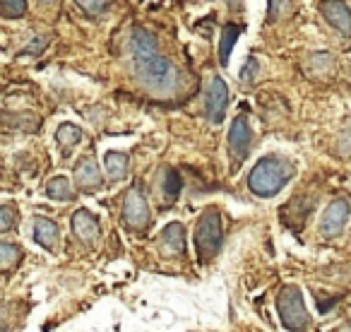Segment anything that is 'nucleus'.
I'll use <instances>...</instances> for the list:
<instances>
[{"label": "nucleus", "mask_w": 351, "mask_h": 332, "mask_svg": "<svg viewBox=\"0 0 351 332\" xmlns=\"http://www.w3.org/2000/svg\"><path fill=\"white\" fill-rule=\"evenodd\" d=\"M296 169L289 159L279 154L263 156L258 164L253 166V171L248 176V188L258 198H274L289 181L293 178Z\"/></svg>", "instance_id": "obj_1"}, {"label": "nucleus", "mask_w": 351, "mask_h": 332, "mask_svg": "<svg viewBox=\"0 0 351 332\" xmlns=\"http://www.w3.org/2000/svg\"><path fill=\"white\" fill-rule=\"evenodd\" d=\"M137 63V78L149 92L156 94H171L178 87V70L173 68L169 58L164 56H152L145 60H135Z\"/></svg>", "instance_id": "obj_2"}, {"label": "nucleus", "mask_w": 351, "mask_h": 332, "mask_svg": "<svg viewBox=\"0 0 351 332\" xmlns=\"http://www.w3.org/2000/svg\"><path fill=\"white\" fill-rule=\"evenodd\" d=\"M221 244H224V226H221V217L215 207L202 212L200 222L195 229V250L197 260L202 265L210 263L217 253H219Z\"/></svg>", "instance_id": "obj_3"}, {"label": "nucleus", "mask_w": 351, "mask_h": 332, "mask_svg": "<svg viewBox=\"0 0 351 332\" xmlns=\"http://www.w3.org/2000/svg\"><path fill=\"white\" fill-rule=\"evenodd\" d=\"M277 311L287 330H308L311 327V313L303 303V294L298 287H284L279 292Z\"/></svg>", "instance_id": "obj_4"}, {"label": "nucleus", "mask_w": 351, "mask_h": 332, "mask_svg": "<svg viewBox=\"0 0 351 332\" xmlns=\"http://www.w3.org/2000/svg\"><path fill=\"white\" fill-rule=\"evenodd\" d=\"M123 224L130 231H145L149 226V205L137 183L128 188L123 198Z\"/></svg>", "instance_id": "obj_5"}, {"label": "nucleus", "mask_w": 351, "mask_h": 332, "mask_svg": "<svg viewBox=\"0 0 351 332\" xmlns=\"http://www.w3.org/2000/svg\"><path fill=\"white\" fill-rule=\"evenodd\" d=\"M250 145H253V128H250V121L241 113V116L234 118L231 123V132H229V156L231 164L239 166L245 161L250 152Z\"/></svg>", "instance_id": "obj_6"}, {"label": "nucleus", "mask_w": 351, "mask_h": 332, "mask_svg": "<svg viewBox=\"0 0 351 332\" xmlns=\"http://www.w3.org/2000/svg\"><path fill=\"white\" fill-rule=\"evenodd\" d=\"M226 106H229V87H226V82L219 75H215L210 80V87H207V104H205L207 121L219 126L226 116Z\"/></svg>", "instance_id": "obj_7"}, {"label": "nucleus", "mask_w": 351, "mask_h": 332, "mask_svg": "<svg viewBox=\"0 0 351 332\" xmlns=\"http://www.w3.org/2000/svg\"><path fill=\"white\" fill-rule=\"evenodd\" d=\"M349 217H351V202L346 200V198H337V200L327 207L325 217H322V236L337 239V236L344 231Z\"/></svg>", "instance_id": "obj_8"}, {"label": "nucleus", "mask_w": 351, "mask_h": 332, "mask_svg": "<svg viewBox=\"0 0 351 332\" xmlns=\"http://www.w3.org/2000/svg\"><path fill=\"white\" fill-rule=\"evenodd\" d=\"M159 250L164 258H178L186 253V226L181 222H171L159 234Z\"/></svg>", "instance_id": "obj_9"}, {"label": "nucleus", "mask_w": 351, "mask_h": 332, "mask_svg": "<svg viewBox=\"0 0 351 332\" xmlns=\"http://www.w3.org/2000/svg\"><path fill=\"white\" fill-rule=\"evenodd\" d=\"M320 15L327 20V25L335 27L339 34L351 36V10L344 0H322Z\"/></svg>", "instance_id": "obj_10"}, {"label": "nucleus", "mask_w": 351, "mask_h": 332, "mask_svg": "<svg viewBox=\"0 0 351 332\" xmlns=\"http://www.w3.org/2000/svg\"><path fill=\"white\" fill-rule=\"evenodd\" d=\"M75 186L80 191H99L104 186V176H101V169H99L97 159L94 156H82L75 166Z\"/></svg>", "instance_id": "obj_11"}, {"label": "nucleus", "mask_w": 351, "mask_h": 332, "mask_svg": "<svg viewBox=\"0 0 351 332\" xmlns=\"http://www.w3.org/2000/svg\"><path fill=\"white\" fill-rule=\"evenodd\" d=\"M34 241L44 246L49 253H56L60 244V229L49 217H34Z\"/></svg>", "instance_id": "obj_12"}, {"label": "nucleus", "mask_w": 351, "mask_h": 332, "mask_svg": "<svg viewBox=\"0 0 351 332\" xmlns=\"http://www.w3.org/2000/svg\"><path fill=\"white\" fill-rule=\"evenodd\" d=\"M130 46H132V56L135 60H145L156 56L159 51V41L152 32H147L145 27H132V34H130Z\"/></svg>", "instance_id": "obj_13"}, {"label": "nucleus", "mask_w": 351, "mask_h": 332, "mask_svg": "<svg viewBox=\"0 0 351 332\" xmlns=\"http://www.w3.org/2000/svg\"><path fill=\"white\" fill-rule=\"evenodd\" d=\"M73 231L82 244H94L99 239V220L89 210H77L73 215Z\"/></svg>", "instance_id": "obj_14"}, {"label": "nucleus", "mask_w": 351, "mask_h": 332, "mask_svg": "<svg viewBox=\"0 0 351 332\" xmlns=\"http://www.w3.org/2000/svg\"><path fill=\"white\" fill-rule=\"evenodd\" d=\"M128 164H130V159L125 152H108L104 156V169H106L111 181H123L128 176Z\"/></svg>", "instance_id": "obj_15"}, {"label": "nucleus", "mask_w": 351, "mask_h": 332, "mask_svg": "<svg viewBox=\"0 0 351 332\" xmlns=\"http://www.w3.org/2000/svg\"><path fill=\"white\" fill-rule=\"evenodd\" d=\"M80 140H82V130H80L77 126H73V123H63V126H58V130H56V142H58L60 152H63L65 156L77 147Z\"/></svg>", "instance_id": "obj_16"}, {"label": "nucleus", "mask_w": 351, "mask_h": 332, "mask_svg": "<svg viewBox=\"0 0 351 332\" xmlns=\"http://www.w3.org/2000/svg\"><path fill=\"white\" fill-rule=\"evenodd\" d=\"M46 195H49L51 200L70 202L75 198V188H73V183H70V178L56 176V178H51V181L46 183Z\"/></svg>", "instance_id": "obj_17"}, {"label": "nucleus", "mask_w": 351, "mask_h": 332, "mask_svg": "<svg viewBox=\"0 0 351 332\" xmlns=\"http://www.w3.org/2000/svg\"><path fill=\"white\" fill-rule=\"evenodd\" d=\"M239 34H241V27L239 25H226L224 32H221V41H219V63L229 65V56L234 51L236 41H239Z\"/></svg>", "instance_id": "obj_18"}, {"label": "nucleus", "mask_w": 351, "mask_h": 332, "mask_svg": "<svg viewBox=\"0 0 351 332\" xmlns=\"http://www.w3.org/2000/svg\"><path fill=\"white\" fill-rule=\"evenodd\" d=\"M20 258H22V253L15 244H8V241L5 244H0V265H3L5 272H10V270L20 263Z\"/></svg>", "instance_id": "obj_19"}, {"label": "nucleus", "mask_w": 351, "mask_h": 332, "mask_svg": "<svg viewBox=\"0 0 351 332\" xmlns=\"http://www.w3.org/2000/svg\"><path fill=\"white\" fill-rule=\"evenodd\" d=\"M181 188H183V178L178 171H173V169H169V171L164 174V193L169 200H176V198L181 195Z\"/></svg>", "instance_id": "obj_20"}, {"label": "nucleus", "mask_w": 351, "mask_h": 332, "mask_svg": "<svg viewBox=\"0 0 351 332\" xmlns=\"http://www.w3.org/2000/svg\"><path fill=\"white\" fill-rule=\"evenodd\" d=\"M0 10H3V17L15 20L27 12V0H0Z\"/></svg>", "instance_id": "obj_21"}, {"label": "nucleus", "mask_w": 351, "mask_h": 332, "mask_svg": "<svg viewBox=\"0 0 351 332\" xmlns=\"http://www.w3.org/2000/svg\"><path fill=\"white\" fill-rule=\"evenodd\" d=\"M75 3H77V5L82 8L89 17H99L111 8L113 0H75Z\"/></svg>", "instance_id": "obj_22"}, {"label": "nucleus", "mask_w": 351, "mask_h": 332, "mask_svg": "<svg viewBox=\"0 0 351 332\" xmlns=\"http://www.w3.org/2000/svg\"><path fill=\"white\" fill-rule=\"evenodd\" d=\"M15 217H17V212L12 205L0 207V231H10L12 224H15Z\"/></svg>", "instance_id": "obj_23"}, {"label": "nucleus", "mask_w": 351, "mask_h": 332, "mask_svg": "<svg viewBox=\"0 0 351 332\" xmlns=\"http://www.w3.org/2000/svg\"><path fill=\"white\" fill-rule=\"evenodd\" d=\"M255 78H258V58H248L243 70H241V82L250 84V82H255Z\"/></svg>", "instance_id": "obj_24"}, {"label": "nucleus", "mask_w": 351, "mask_h": 332, "mask_svg": "<svg viewBox=\"0 0 351 332\" xmlns=\"http://www.w3.org/2000/svg\"><path fill=\"white\" fill-rule=\"evenodd\" d=\"M287 5H289V0H269V17H272V20H277Z\"/></svg>", "instance_id": "obj_25"}, {"label": "nucleus", "mask_w": 351, "mask_h": 332, "mask_svg": "<svg viewBox=\"0 0 351 332\" xmlns=\"http://www.w3.org/2000/svg\"><path fill=\"white\" fill-rule=\"evenodd\" d=\"M46 44H49V39H46V36H44V39H41V41H39V36H36V39L32 41V44L25 49V56H32V54H34V51H44V49H46Z\"/></svg>", "instance_id": "obj_26"}, {"label": "nucleus", "mask_w": 351, "mask_h": 332, "mask_svg": "<svg viewBox=\"0 0 351 332\" xmlns=\"http://www.w3.org/2000/svg\"><path fill=\"white\" fill-rule=\"evenodd\" d=\"M41 3H46V5H49V3H53V0H41Z\"/></svg>", "instance_id": "obj_27"}]
</instances>
